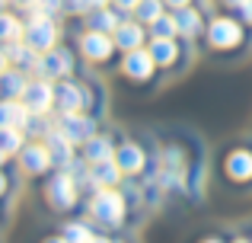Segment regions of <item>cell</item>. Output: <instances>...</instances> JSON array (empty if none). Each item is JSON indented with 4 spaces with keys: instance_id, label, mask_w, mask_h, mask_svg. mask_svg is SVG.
<instances>
[{
    "instance_id": "cell-1",
    "label": "cell",
    "mask_w": 252,
    "mask_h": 243,
    "mask_svg": "<svg viewBox=\"0 0 252 243\" xmlns=\"http://www.w3.org/2000/svg\"><path fill=\"white\" fill-rule=\"evenodd\" d=\"M23 38H26V45H29V48H35V51H51V48H55V42H58V26H55V19L45 16L38 6H32L29 26H26Z\"/></svg>"
},
{
    "instance_id": "cell-2",
    "label": "cell",
    "mask_w": 252,
    "mask_h": 243,
    "mask_svg": "<svg viewBox=\"0 0 252 243\" xmlns=\"http://www.w3.org/2000/svg\"><path fill=\"white\" fill-rule=\"evenodd\" d=\"M90 211L99 224L105 227H118L125 221V195L115 192V189H99L90 202Z\"/></svg>"
},
{
    "instance_id": "cell-3",
    "label": "cell",
    "mask_w": 252,
    "mask_h": 243,
    "mask_svg": "<svg viewBox=\"0 0 252 243\" xmlns=\"http://www.w3.org/2000/svg\"><path fill=\"white\" fill-rule=\"evenodd\" d=\"M45 195H48V205L55 208V211H67V208L77 205L80 186H77V179H74V173H70V170H61V173H55L48 179Z\"/></svg>"
},
{
    "instance_id": "cell-4",
    "label": "cell",
    "mask_w": 252,
    "mask_h": 243,
    "mask_svg": "<svg viewBox=\"0 0 252 243\" xmlns=\"http://www.w3.org/2000/svg\"><path fill=\"white\" fill-rule=\"evenodd\" d=\"M55 128L67 138L70 144H86L93 135H96V122L83 112H58L55 119Z\"/></svg>"
},
{
    "instance_id": "cell-5",
    "label": "cell",
    "mask_w": 252,
    "mask_h": 243,
    "mask_svg": "<svg viewBox=\"0 0 252 243\" xmlns=\"http://www.w3.org/2000/svg\"><path fill=\"white\" fill-rule=\"evenodd\" d=\"M55 106H58V112H83V109H86L83 87L74 83V80L55 83Z\"/></svg>"
},
{
    "instance_id": "cell-6",
    "label": "cell",
    "mask_w": 252,
    "mask_h": 243,
    "mask_svg": "<svg viewBox=\"0 0 252 243\" xmlns=\"http://www.w3.org/2000/svg\"><path fill=\"white\" fill-rule=\"evenodd\" d=\"M208 42H211V45H217V48H233V45H240V42H243V29L233 23V19L220 16V19H214V23H211V29H208Z\"/></svg>"
},
{
    "instance_id": "cell-7",
    "label": "cell",
    "mask_w": 252,
    "mask_h": 243,
    "mask_svg": "<svg viewBox=\"0 0 252 243\" xmlns=\"http://www.w3.org/2000/svg\"><path fill=\"white\" fill-rule=\"evenodd\" d=\"M23 103H26V109H29V112H48V109L55 106V87H51V83H45V80L29 83V87H26V93H23Z\"/></svg>"
},
{
    "instance_id": "cell-8",
    "label": "cell",
    "mask_w": 252,
    "mask_h": 243,
    "mask_svg": "<svg viewBox=\"0 0 252 243\" xmlns=\"http://www.w3.org/2000/svg\"><path fill=\"white\" fill-rule=\"evenodd\" d=\"M112 38H109V32H96V29H90L83 35V42H80V51L90 61H109V55H112Z\"/></svg>"
},
{
    "instance_id": "cell-9",
    "label": "cell",
    "mask_w": 252,
    "mask_h": 243,
    "mask_svg": "<svg viewBox=\"0 0 252 243\" xmlns=\"http://www.w3.org/2000/svg\"><path fill=\"white\" fill-rule=\"evenodd\" d=\"M45 144H48V154H51V163H55V167L67 170L70 163H74V144H70L58 128L48 131V141H45Z\"/></svg>"
},
{
    "instance_id": "cell-10",
    "label": "cell",
    "mask_w": 252,
    "mask_h": 243,
    "mask_svg": "<svg viewBox=\"0 0 252 243\" xmlns=\"http://www.w3.org/2000/svg\"><path fill=\"white\" fill-rule=\"evenodd\" d=\"M38 70H42L45 77H64L74 70V61H70V51L64 48H51L45 51V58L38 61Z\"/></svg>"
},
{
    "instance_id": "cell-11",
    "label": "cell",
    "mask_w": 252,
    "mask_h": 243,
    "mask_svg": "<svg viewBox=\"0 0 252 243\" xmlns=\"http://www.w3.org/2000/svg\"><path fill=\"white\" fill-rule=\"evenodd\" d=\"M23 170L26 173H32V176H38V173H45V170L51 167V154H48V144H29L26 147L23 144Z\"/></svg>"
},
{
    "instance_id": "cell-12",
    "label": "cell",
    "mask_w": 252,
    "mask_h": 243,
    "mask_svg": "<svg viewBox=\"0 0 252 243\" xmlns=\"http://www.w3.org/2000/svg\"><path fill=\"white\" fill-rule=\"evenodd\" d=\"M118 179H122V167L115 163V157H112V160L90 163V182L96 189H112Z\"/></svg>"
},
{
    "instance_id": "cell-13",
    "label": "cell",
    "mask_w": 252,
    "mask_h": 243,
    "mask_svg": "<svg viewBox=\"0 0 252 243\" xmlns=\"http://www.w3.org/2000/svg\"><path fill=\"white\" fill-rule=\"evenodd\" d=\"M154 68H157V61H154L150 51L134 48V51H128V58H125V74L134 77V80H147V77L154 74Z\"/></svg>"
},
{
    "instance_id": "cell-14",
    "label": "cell",
    "mask_w": 252,
    "mask_h": 243,
    "mask_svg": "<svg viewBox=\"0 0 252 243\" xmlns=\"http://www.w3.org/2000/svg\"><path fill=\"white\" fill-rule=\"evenodd\" d=\"M115 163L122 167V173L134 176V173H141V170L147 167V157H144V150L137 147V144L128 141V144H122V147L115 150Z\"/></svg>"
},
{
    "instance_id": "cell-15",
    "label": "cell",
    "mask_w": 252,
    "mask_h": 243,
    "mask_svg": "<svg viewBox=\"0 0 252 243\" xmlns=\"http://www.w3.org/2000/svg\"><path fill=\"white\" fill-rule=\"evenodd\" d=\"M83 157H86V163H99V160H112L115 157V144H112V138H96L93 135L90 141L83 144Z\"/></svg>"
},
{
    "instance_id": "cell-16",
    "label": "cell",
    "mask_w": 252,
    "mask_h": 243,
    "mask_svg": "<svg viewBox=\"0 0 252 243\" xmlns=\"http://www.w3.org/2000/svg\"><path fill=\"white\" fill-rule=\"evenodd\" d=\"M29 80H26L23 70H3L0 74V100H16V96L26 93Z\"/></svg>"
},
{
    "instance_id": "cell-17",
    "label": "cell",
    "mask_w": 252,
    "mask_h": 243,
    "mask_svg": "<svg viewBox=\"0 0 252 243\" xmlns=\"http://www.w3.org/2000/svg\"><path fill=\"white\" fill-rule=\"evenodd\" d=\"M26 115H29L26 103H23V106H19L16 100H3V103H0V128H23Z\"/></svg>"
},
{
    "instance_id": "cell-18",
    "label": "cell",
    "mask_w": 252,
    "mask_h": 243,
    "mask_svg": "<svg viewBox=\"0 0 252 243\" xmlns=\"http://www.w3.org/2000/svg\"><path fill=\"white\" fill-rule=\"evenodd\" d=\"M115 45H118V48H125V51L141 48V45H144L141 26H137V23H122V26L115 29Z\"/></svg>"
},
{
    "instance_id": "cell-19",
    "label": "cell",
    "mask_w": 252,
    "mask_h": 243,
    "mask_svg": "<svg viewBox=\"0 0 252 243\" xmlns=\"http://www.w3.org/2000/svg\"><path fill=\"white\" fill-rule=\"evenodd\" d=\"M6 58L16 64L19 70L26 68H38V58H35V48H29L26 42H10L6 45Z\"/></svg>"
},
{
    "instance_id": "cell-20",
    "label": "cell",
    "mask_w": 252,
    "mask_h": 243,
    "mask_svg": "<svg viewBox=\"0 0 252 243\" xmlns=\"http://www.w3.org/2000/svg\"><path fill=\"white\" fill-rule=\"evenodd\" d=\"M150 55H154V61L160 64V68H169L172 61H179V45L172 42V38H154Z\"/></svg>"
},
{
    "instance_id": "cell-21",
    "label": "cell",
    "mask_w": 252,
    "mask_h": 243,
    "mask_svg": "<svg viewBox=\"0 0 252 243\" xmlns=\"http://www.w3.org/2000/svg\"><path fill=\"white\" fill-rule=\"evenodd\" d=\"M227 173L233 179H249L252 176V154L249 150H233L227 157Z\"/></svg>"
},
{
    "instance_id": "cell-22",
    "label": "cell",
    "mask_w": 252,
    "mask_h": 243,
    "mask_svg": "<svg viewBox=\"0 0 252 243\" xmlns=\"http://www.w3.org/2000/svg\"><path fill=\"white\" fill-rule=\"evenodd\" d=\"M86 23H90V29H96V32H115L118 26V16L112 10H102V6H96V10H90L86 13Z\"/></svg>"
},
{
    "instance_id": "cell-23",
    "label": "cell",
    "mask_w": 252,
    "mask_h": 243,
    "mask_svg": "<svg viewBox=\"0 0 252 243\" xmlns=\"http://www.w3.org/2000/svg\"><path fill=\"white\" fill-rule=\"evenodd\" d=\"M176 23H179V32H182V35H198V29H201V16H198L191 6H179Z\"/></svg>"
},
{
    "instance_id": "cell-24",
    "label": "cell",
    "mask_w": 252,
    "mask_h": 243,
    "mask_svg": "<svg viewBox=\"0 0 252 243\" xmlns=\"http://www.w3.org/2000/svg\"><path fill=\"white\" fill-rule=\"evenodd\" d=\"M51 128H55V125H48L45 112H29V115H26V125H23V135H29V138H48Z\"/></svg>"
},
{
    "instance_id": "cell-25",
    "label": "cell",
    "mask_w": 252,
    "mask_h": 243,
    "mask_svg": "<svg viewBox=\"0 0 252 243\" xmlns=\"http://www.w3.org/2000/svg\"><path fill=\"white\" fill-rule=\"evenodd\" d=\"M150 35H154V38H176L179 35L176 16H166V13H163L160 19H154V23H150Z\"/></svg>"
},
{
    "instance_id": "cell-26",
    "label": "cell",
    "mask_w": 252,
    "mask_h": 243,
    "mask_svg": "<svg viewBox=\"0 0 252 243\" xmlns=\"http://www.w3.org/2000/svg\"><path fill=\"white\" fill-rule=\"evenodd\" d=\"M19 35H23V26H19L16 16H10V13H0V42H19Z\"/></svg>"
},
{
    "instance_id": "cell-27",
    "label": "cell",
    "mask_w": 252,
    "mask_h": 243,
    "mask_svg": "<svg viewBox=\"0 0 252 243\" xmlns=\"http://www.w3.org/2000/svg\"><path fill=\"white\" fill-rule=\"evenodd\" d=\"M0 150L6 157L23 150V128H0Z\"/></svg>"
},
{
    "instance_id": "cell-28",
    "label": "cell",
    "mask_w": 252,
    "mask_h": 243,
    "mask_svg": "<svg viewBox=\"0 0 252 243\" xmlns=\"http://www.w3.org/2000/svg\"><path fill=\"white\" fill-rule=\"evenodd\" d=\"M64 240H67V243H93L96 234H93L86 224H80V221H74V224L64 227Z\"/></svg>"
},
{
    "instance_id": "cell-29",
    "label": "cell",
    "mask_w": 252,
    "mask_h": 243,
    "mask_svg": "<svg viewBox=\"0 0 252 243\" xmlns=\"http://www.w3.org/2000/svg\"><path fill=\"white\" fill-rule=\"evenodd\" d=\"M134 13H137L141 23H154V19L163 16V3H160V0H141V3L134 6Z\"/></svg>"
},
{
    "instance_id": "cell-30",
    "label": "cell",
    "mask_w": 252,
    "mask_h": 243,
    "mask_svg": "<svg viewBox=\"0 0 252 243\" xmlns=\"http://www.w3.org/2000/svg\"><path fill=\"white\" fill-rule=\"evenodd\" d=\"M64 10L67 13H90V10H96V0H64Z\"/></svg>"
},
{
    "instance_id": "cell-31",
    "label": "cell",
    "mask_w": 252,
    "mask_h": 243,
    "mask_svg": "<svg viewBox=\"0 0 252 243\" xmlns=\"http://www.w3.org/2000/svg\"><path fill=\"white\" fill-rule=\"evenodd\" d=\"M35 6L45 13V16H58V13H64V0H38Z\"/></svg>"
},
{
    "instance_id": "cell-32",
    "label": "cell",
    "mask_w": 252,
    "mask_h": 243,
    "mask_svg": "<svg viewBox=\"0 0 252 243\" xmlns=\"http://www.w3.org/2000/svg\"><path fill=\"white\" fill-rule=\"evenodd\" d=\"M112 3H115L118 10H134V6L141 3V0H112Z\"/></svg>"
},
{
    "instance_id": "cell-33",
    "label": "cell",
    "mask_w": 252,
    "mask_h": 243,
    "mask_svg": "<svg viewBox=\"0 0 252 243\" xmlns=\"http://www.w3.org/2000/svg\"><path fill=\"white\" fill-rule=\"evenodd\" d=\"M6 64H10V58H6V48H0V74L6 70Z\"/></svg>"
},
{
    "instance_id": "cell-34",
    "label": "cell",
    "mask_w": 252,
    "mask_h": 243,
    "mask_svg": "<svg viewBox=\"0 0 252 243\" xmlns=\"http://www.w3.org/2000/svg\"><path fill=\"white\" fill-rule=\"evenodd\" d=\"M243 16H246L249 23H252V0H246V3H243Z\"/></svg>"
},
{
    "instance_id": "cell-35",
    "label": "cell",
    "mask_w": 252,
    "mask_h": 243,
    "mask_svg": "<svg viewBox=\"0 0 252 243\" xmlns=\"http://www.w3.org/2000/svg\"><path fill=\"white\" fill-rule=\"evenodd\" d=\"M6 189H10V179H6V176H3V173H0V195H3V192H6Z\"/></svg>"
},
{
    "instance_id": "cell-36",
    "label": "cell",
    "mask_w": 252,
    "mask_h": 243,
    "mask_svg": "<svg viewBox=\"0 0 252 243\" xmlns=\"http://www.w3.org/2000/svg\"><path fill=\"white\" fill-rule=\"evenodd\" d=\"M166 3H169V6H176V10H179V6H189V0H166Z\"/></svg>"
},
{
    "instance_id": "cell-37",
    "label": "cell",
    "mask_w": 252,
    "mask_h": 243,
    "mask_svg": "<svg viewBox=\"0 0 252 243\" xmlns=\"http://www.w3.org/2000/svg\"><path fill=\"white\" fill-rule=\"evenodd\" d=\"M223 3H227V6H243L246 0H223Z\"/></svg>"
},
{
    "instance_id": "cell-38",
    "label": "cell",
    "mask_w": 252,
    "mask_h": 243,
    "mask_svg": "<svg viewBox=\"0 0 252 243\" xmlns=\"http://www.w3.org/2000/svg\"><path fill=\"white\" fill-rule=\"evenodd\" d=\"M16 3H19V6H35L38 0H16Z\"/></svg>"
},
{
    "instance_id": "cell-39",
    "label": "cell",
    "mask_w": 252,
    "mask_h": 243,
    "mask_svg": "<svg viewBox=\"0 0 252 243\" xmlns=\"http://www.w3.org/2000/svg\"><path fill=\"white\" fill-rule=\"evenodd\" d=\"M45 243H67V240H64V237H58V240H55V237H51V240H45Z\"/></svg>"
},
{
    "instance_id": "cell-40",
    "label": "cell",
    "mask_w": 252,
    "mask_h": 243,
    "mask_svg": "<svg viewBox=\"0 0 252 243\" xmlns=\"http://www.w3.org/2000/svg\"><path fill=\"white\" fill-rule=\"evenodd\" d=\"M93 243H115V240H105V237H96Z\"/></svg>"
},
{
    "instance_id": "cell-41",
    "label": "cell",
    "mask_w": 252,
    "mask_h": 243,
    "mask_svg": "<svg viewBox=\"0 0 252 243\" xmlns=\"http://www.w3.org/2000/svg\"><path fill=\"white\" fill-rule=\"evenodd\" d=\"M3 163H6V154H3V150H0V167H3Z\"/></svg>"
},
{
    "instance_id": "cell-42",
    "label": "cell",
    "mask_w": 252,
    "mask_h": 243,
    "mask_svg": "<svg viewBox=\"0 0 252 243\" xmlns=\"http://www.w3.org/2000/svg\"><path fill=\"white\" fill-rule=\"evenodd\" d=\"M204 243H220V240H204Z\"/></svg>"
},
{
    "instance_id": "cell-43",
    "label": "cell",
    "mask_w": 252,
    "mask_h": 243,
    "mask_svg": "<svg viewBox=\"0 0 252 243\" xmlns=\"http://www.w3.org/2000/svg\"><path fill=\"white\" fill-rule=\"evenodd\" d=\"M233 243H249V240H233Z\"/></svg>"
},
{
    "instance_id": "cell-44",
    "label": "cell",
    "mask_w": 252,
    "mask_h": 243,
    "mask_svg": "<svg viewBox=\"0 0 252 243\" xmlns=\"http://www.w3.org/2000/svg\"><path fill=\"white\" fill-rule=\"evenodd\" d=\"M0 3H3V0H0Z\"/></svg>"
}]
</instances>
